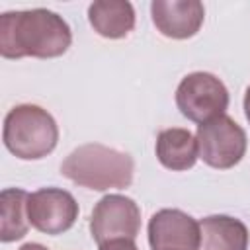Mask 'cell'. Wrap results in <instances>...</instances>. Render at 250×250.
Here are the masks:
<instances>
[{"mask_svg": "<svg viewBox=\"0 0 250 250\" xmlns=\"http://www.w3.org/2000/svg\"><path fill=\"white\" fill-rule=\"evenodd\" d=\"M148 244L152 250H199V223L180 209H160L148 221Z\"/></svg>", "mask_w": 250, "mask_h": 250, "instance_id": "obj_8", "label": "cell"}, {"mask_svg": "<svg viewBox=\"0 0 250 250\" xmlns=\"http://www.w3.org/2000/svg\"><path fill=\"white\" fill-rule=\"evenodd\" d=\"M244 115L250 123V86L246 88V94H244Z\"/></svg>", "mask_w": 250, "mask_h": 250, "instance_id": "obj_15", "label": "cell"}, {"mask_svg": "<svg viewBox=\"0 0 250 250\" xmlns=\"http://www.w3.org/2000/svg\"><path fill=\"white\" fill-rule=\"evenodd\" d=\"M27 199L29 193L21 188H6L0 193V240L14 242L27 234Z\"/></svg>", "mask_w": 250, "mask_h": 250, "instance_id": "obj_13", "label": "cell"}, {"mask_svg": "<svg viewBox=\"0 0 250 250\" xmlns=\"http://www.w3.org/2000/svg\"><path fill=\"white\" fill-rule=\"evenodd\" d=\"M20 250H49V248L43 246V244H39V242H27V244H23Z\"/></svg>", "mask_w": 250, "mask_h": 250, "instance_id": "obj_16", "label": "cell"}, {"mask_svg": "<svg viewBox=\"0 0 250 250\" xmlns=\"http://www.w3.org/2000/svg\"><path fill=\"white\" fill-rule=\"evenodd\" d=\"M4 146L21 160H39L51 154L59 143L55 117L35 104H21L8 111L2 131Z\"/></svg>", "mask_w": 250, "mask_h": 250, "instance_id": "obj_3", "label": "cell"}, {"mask_svg": "<svg viewBox=\"0 0 250 250\" xmlns=\"http://www.w3.org/2000/svg\"><path fill=\"white\" fill-rule=\"evenodd\" d=\"M100 250H139V248H137L135 240L119 238V240H109V242L100 244Z\"/></svg>", "mask_w": 250, "mask_h": 250, "instance_id": "obj_14", "label": "cell"}, {"mask_svg": "<svg viewBox=\"0 0 250 250\" xmlns=\"http://www.w3.org/2000/svg\"><path fill=\"white\" fill-rule=\"evenodd\" d=\"M197 148L199 158L217 170H229L236 166L246 152V133L229 115L215 117L197 125Z\"/></svg>", "mask_w": 250, "mask_h": 250, "instance_id": "obj_5", "label": "cell"}, {"mask_svg": "<svg viewBox=\"0 0 250 250\" xmlns=\"http://www.w3.org/2000/svg\"><path fill=\"white\" fill-rule=\"evenodd\" d=\"M141 229V209L139 205L121 193L104 195L90 219V232L92 238L100 244L119 238L135 240Z\"/></svg>", "mask_w": 250, "mask_h": 250, "instance_id": "obj_6", "label": "cell"}, {"mask_svg": "<svg viewBox=\"0 0 250 250\" xmlns=\"http://www.w3.org/2000/svg\"><path fill=\"white\" fill-rule=\"evenodd\" d=\"M78 203L74 195L61 188H41L29 193L27 219L33 229L45 234H62L78 219Z\"/></svg>", "mask_w": 250, "mask_h": 250, "instance_id": "obj_7", "label": "cell"}, {"mask_svg": "<svg viewBox=\"0 0 250 250\" xmlns=\"http://www.w3.org/2000/svg\"><path fill=\"white\" fill-rule=\"evenodd\" d=\"M88 21L105 39L127 37L135 27V10L125 0H98L88 8Z\"/></svg>", "mask_w": 250, "mask_h": 250, "instance_id": "obj_11", "label": "cell"}, {"mask_svg": "<svg viewBox=\"0 0 250 250\" xmlns=\"http://www.w3.org/2000/svg\"><path fill=\"white\" fill-rule=\"evenodd\" d=\"M154 27L170 39L193 37L205 20V8L199 0H154L150 4Z\"/></svg>", "mask_w": 250, "mask_h": 250, "instance_id": "obj_9", "label": "cell"}, {"mask_svg": "<svg viewBox=\"0 0 250 250\" xmlns=\"http://www.w3.org/2000/svg\"><path fill=\"white\" fill-rule=\"evenodd\" d=\"M70 43V25L47 8L0 16V55L4 59H55L64 55Z\"/></svg>", "mask_w": 250, "mask_h": 250, "instance_id": "obj_1", "label": "cell"}, {"mask_svg": "<svg viewBox=\"0 0 250 250\" xmlns=\"http://www.w3.org/2000/svg\"><path fill=\"white\" fill-rule=\"evenodd\" d=\"M201 250H248V229L240 219L209 215L199 221Z\"/></svg>", "mask_w": 250, "mask_h": 250, "instance_id": "obj_12", "label": "cell"}, {"mask_svg": "<svg viewBox=\"0 0 250 250\" xmlns=\"http://www.w3.org/2000/svg\"><path fill=\"white\" fill-rule=\"evenodd\" d=\"M61 174L76 186L96 191L125 189L133 182L135 162L123 150L88 143L74 148L62 160Z\"/></svg>", "mask_w": 250, "mask_h": 250, "instance_id": "obj_2", "label": "cell"}, {"mask_svg": "<svg viewBox=\"0 0 250 250\" xmlns=\"http://www.w3.org/2000/svg\"><path fill=\"white\" fill-rule=\"evenodd\" d=\"M156 158L158 162L174 172H184L193 168V164L199 158L197 139L182 127L164 129L156 137Z\"/></svg>", "mask_w": 250, "mask_h": 250, "instance_id": "obj_10", "label": "cell"}, {"mask_svg": "<svg viewBox=\"0 0 250 250\" xmlns=\"http://www.w3.org/2000/svg\"><path fill=\"white\" fill-rule=\"evenodd\" d=\"M176 105L184 117L201 125L225 115L229 107L227 86L211 72H191L176 88Z\"/></svg>", "mask_w": 250, "mask_h": 250, "instance_id": "obj_4", "label": "cell"}]
</instances>
